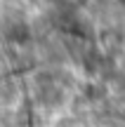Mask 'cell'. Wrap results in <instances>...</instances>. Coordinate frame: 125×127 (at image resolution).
Returning a JSON list of instances; mask_svg holds the SVG:
<instances>
[]
</instances>
